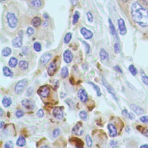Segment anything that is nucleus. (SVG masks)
Masks as SVG:
<instances>
[{"label":"nucleus","mask_w":148,"mask_h":148,"mask_svg":"<svg viewBox=\"0 0 148 148\" xmlns=\"http://www.w3.org/2000/svg\"><path fill=\"white\" fill-rule=\"evenodd\" d=\"M131 15L135 23L142 27H148V9L139 2H134L131 5Z\"/></svg>","instance_id":"1"},{"label":"nucleus","mask_w":148,"mask_h":148,"mask_svg":"<svg viewBox=\"0 0 148 148\" xmlns=\"http://www.w3.org/2000/svg\"><path fill=\"white\" fill-rule=\"evenodd\" d=\"M6 20L9 27L11 28H14L17 27L18 20L15 14L12 12H8L6 14Z\"/></svg>","instance_id":"2"},{"label":"nucleus","mask_w":148,"mask_h":148,"mask_svg":"<svg viewBox=\"0 0 148 148\" xmlns=\"http://www.w3.org/2000/svg\"><path fill=\"white\" fill-rule=\"evenodd\" d=\"M28 84V80L26 79L20 80L15 86V91L17 94H21Z\"/></svg>","instance_id":"3"},{"label":"nucleus","mask_w":148,"mask_h":148,"mask_svg":"<svg viewBox=\"0 0 148 148\" xmlns=\"http://www.w3.org/2000/svg\"><path fill=\"white\" fill-rule=\"evenodd\" d=\"M37 92L40 97L46 98L49 95L50 90L47 86H42L39 88Z\"/></svg>","instance_id":"4"},{"label":"nucleus","mask_w":148,"mask_h":148,"mask_svg":"<svg viewBox=\"0 0 148 148\" xmlns=\"http://www.w3.org/2000/svg\"><path fill=\"white\" fill-rule=\"evenodd\" d=\"M84 132L83 130V125L82 124L79 122L77 123L72 128V133L76 135H79V136H81L83 133Z\"/></svg>","instance_id":"5"},{"label":"nucleus","mask_w":148,"mask_h":148,"mask_svg":"<svg viewBox=\"0 0 148 148\" xmlns=\"http://www.w3.org/2000/svg\"><path fill=\"white\" fill-rule=\"evenodd\" d=\"M117 23H118V27H119L120 34L122 35H125L127 32V28H126L124 20L123 18H120L118 20Z\"/></svg>","instance_id":"6"},{"label":"nucleus","mask_w":148,"mask_h":148,"mask_svg":"<svg viewBox=\"0 0 148 148\" xmlns=\"http://www.w3.org/2000/svg\"><path fill=\"white\" fill-rule=\"evenodd\" d=\"M53 114L54 117L59 120L62 119L64 117V112L61 107H56L53 111Z\"/></svg>","instance_id":"7"},{"label":"nucleus","mask_w":148,"mask_h":148,"mask_svg":"<svg viewBox=\"0 0 148 148\" xmlns=\"http://www.w3.org/2000/svg\"><path fill=\"white\" fill-rule=\"evenodd\" d=\"M77 97L83 102H86L88 100V95L84 89L80 88L79 90L77 92Z\"/></svg>","instance_id":"8"},{"label":"nucleus","mask_w":148,"mask_h":148,"mask_svg":"<svg viewBox=\"0 0 148 148\" xmlns=\"http://www.w3.org/2000/svg\"><path fill=\"white\" fill-rule=\"evenodd\" d=\"M12 45L13 47H16V48H18V47H21L23 45V38H22V35H18V36H17L16 38H15L12 42Z\"/></svg>","instance_id":"9"},{"label":"nucleus","mask_w":148,"mask_h":148,"mask_svg":"<svg viewBox=\"0 0 148 148\" xmlns=\"http://www.w3.org/2000/svg\"><path fill=\"white\" fill-rule=\"evenodd\" d=\"M21 104L23 105V106H24L26 109L28 110H33L34 109V103L32 101L28 99H24L21 101Z\"/></svg>","instance_id":"10"},{"label":"nucleus","mask_w":148,"mask_h":148,"mask_svg":"<svg viewBox=\"0 0 148 148\" xmlns=\"http://www.w3.org/2000/svg\"><path fill=\"white\" fill-rule=\"evenodd\" d=\"M64 60L66 63H70L73 59V54L69 50H66L63 54Z\"/></svg>","instance_id":"11"},{"label":"nucleus","mask_w":148,"mask_h":148,"mask_svg":"<svg viewBox=\"0 0 148 148\" xmlns=\"http://www.w3.org/2000/svg\"><path fill=\"white\" fill-rule=\"evenodd\" d=\"M102 83H103V86L106 88L110 94H112V95L113 96V97L114 98V99H116V100H117V97H116V94H115V91H114V89L112 88V87H111V86L107 83V82H106L104 79H102Z\"/></svg>","instance_id":"12"},{"label":"nucleus","mask_w":148,"mask_h":148,"mask_svg":"<svg viewBox=\"0 0 148 148\" xmlns=\"http://www.w3.org/2000/svg\"><path fill=\"white\" fill-rule=\"evenodd\" d=\"M80 32L86 39H90L93 36L92 32L90 30L86 29L85 27H83L80 29Z\"/></svg>","instance_id":"13"},{"label":"nucleus","mask_w":148,"mask_h":148,"mask_svg":"<svg viewBox=\"0 0 148 148\" xmlns=\"http://www.w3.org/2000/svg\"><path fill=\"white\" fill-rule=\"evenodd\" d=\"M56 70H57L56 64L54 62H52L47 68V74L49 76H53L56 72Z\"/></svg>","instance_id":"14"},{"label":"nucleus","mask_w":148,"mask_h":148,"mask_svg":"<svg viewBox=\"0 0 148 148\" xmlns=\"http://www.w3.org/2000/svg\"><path fill=\"white\" fill-rule=\"evenodd\" d=\"M107 128L109 130V135L110 137H115L117 135V130L113 124H109L107 126Z\"/></svg>","instance_id":"15"},{"label":"nucleus","mask_w":148,"mask_h":148,"mask_svg":"<svg viewBox=\"0 0 148 148\" xmlns=\"http://www.w3.org/2000/svg\"><path fill=\"white\" fill-rule=\"evenodd\" d=\"M130 108L137 115H140L144 113V110L142 108H140L135 104H131Z\"/></svg>","instance_id":"16"},{"label":"nucleus","mask_w":148,"mask_h":148,"mask_svg":"<svg viewBox=\"0 0 148 148\" xmlns=\"http://www.w3.org/2000/svg\"><path fill=\"white\" fill-rule=\"evenodd\" d=\"M51 58V54L49 53H46L43 54L40 57V62L43 65H45L50 61Z\"/></svg>","instance_id":"17"},{"label":"nucleus","mask_w":148,"mask_h":148,"mask_svg":"<svg viewBox=\"0 0 148 148\" xmlns=\"http://www.w3.org/2000/svg\"><path fill=\"white\" fill-rule=\"evenodd\" d=\"M69 141L71 142H73L75 143V146L76 147L80 148V147H83V142H82V140H80L79 138H72L71 139H69Z\"/></svg>","instance_id":"18"},{"label":"nucleus","mask_w":148,"mask_h":148,"mask_svg":"<svg viewBox=\"0 0 148 148\" xmlns=\"http://www.w3.org/2000/svg\"><path fill=\"white\" fill-rule=\"evenodd\" d=\"M26 143L25 139L23 136H20L16 141V145L19 147H23Z\"/></svg>","instance_id":"19"},{"label":"nucleus","mask_w":148,"mask_h":148,"mask_svg":"<svg viewBox=\"0 0 148 148\" xmlns=\"http://www.w3.org/2000/svg\"><path fill=\"white\" fill-rule=\"evenodd\" d=\"M99 57L102 60H108L109 58L108 53L103 49H101V51L99 52Z\"/></svg>","instance_id":"20"},{"label":"nucleus","mask_w":148,"mask_h":148,"mask_svg":"<svg viewBox=\"0 0 148 148\" xmlns=\"http://www.w3.org/2000/svg\"><path fill=\"white\" fill-rule=\"evenodd\" d=\"M31 24L34 27H37L40 25L41 20L39 17H34L31 21Z\"/></svg>","instance_id":"21"},{"label":"nucleus","mask_w":148,"mask_h":148,"mask_svg":"<svg viewBox=\"0 0 148 148\" xmlns=\"http://www.w3.org/2000/svg\"><path fill=\"white\" fill-rule=\"evenodd\" d=\"M3 75L7 77H12L13 75V73L12 72V71L7 66L3 67Z\"/></svg>","instance_id":"22"},{"label":"nucleus","mask_w":148,"mask_h":148,"mask_svg":"<svg viewBox=\"0 0 148 148\" xmlns=\"http://www.w3.org/2000/svg\"><path fill=\"white\" fill-rule=\"evenodd\" d=\"M2 105H3L5 107L7 108V107L11 105V103H12V100H11V99H10V98L5 97L3 98V99H2Z\"/></svg>","instance_id":"23"},{"label":"nucleus","mask_w":148,"mask_h":148,"mask_svg":"<svg viewBox=\"0 0 148 148\" xmlns=\"http://www.w3.org/2000/svg\"><path fill=\"white\" fill-rule=\"evenodd\" d=\"M17 63L18 61L17 58H16L15 57H11L8 62L9 66L12 68H14L17 65Z\"/></svg>","instance_id":"24"},{"label":"nucleus","mask_w":148,"mask_h":148,"mask_svg":"<svg viewBox=\"0 0 148 148\" xmlns=\"http://www.w3.org/2000/svg\"><path fill=\"white\" fill-rule=\"evenodd\" d=\"M109 21V28H110V33L113 35H116V30L115 29V27L112 23V21L111 20L110 18H109L108 20Z\"/></svg>","instance_id":"25"},{"label":"nucleus","mask_w":148,"mask_h":148,"mask_svg":"<svg viewBox=\"0 0 148 148\" xmlns=\"http://www.w3.org/2000/svg\"><path fill=\"white\" fill-rule=\"evenodd\" d=\"M69 72H68V69L66 66H64L62 68L61 71V75L62 77L66 78L68 76Z\"/></svg>","instance_id":"26"},{"label":"nucleus","mask_w":148,"mask_h":148,"mask_svg":"<svg viewBox=\"0 0 148 148\" xmlns=\"http://www.w3.org/2000/svg\"><path fill=\"white\" fill-rule=\"evenodd\" d=\"M18 65H19V67L22 69H24V70H25L27 69H28V64L27 61H23V60H21L19 62V64H18Z\"/></svg>","instance_id":"27"},{"label":"nucleus","mask_w":148,"mask_h":148,"mask_svg":"<svg viewBox=\"0 0 148 148\" xmlns=\"http://www.w3.org/2000/svg\"><path fill=\"white\" fill-rule=\"evenodd\" d=\"M12 51H11V49L8 47H5L2 51V55L4 57H7L10 54Z\"/></svg>","instance_id":"28"},{"label":"nucleus","mask_w":148,"mask_h":148,"mask_svg":"<svg viewBox=\"0 0 148 148\" xmlns=\"http://www.w3.org/2000/svg\"><path fill=\"white\" fill-rule=\"evenodd\" d=\"M88 83L90 84H91V85L92 86L94 89V90L96 91V92H97V95H98V97H100V96L101 95V91H100V88H99V87L98 86L95 85V84L94 83H92V82H88Z\"/></svg>","instance_id":"29"},{"label":"nucleus","mask_w":148,"mask_h":148,"mask_svg":"<svg viewBox=\"0 0 148 148\" xmlns=\"http://www.w3.org/2000/svg\"><path fill=\"white\" fill-rule=\"evenodd\" d=\"M71 38H72V34L70 33V32H68L65 34V36H64V43H69V42L71 41Z\"/></svg>","instance_id":"30"},{"label":"nucleus","mask_w":148,"mask_h":148,"mask_svg":"<svg viewBox=\"0 0 148 148\" xmlns=\"http://www.w3.org/2000/svg\"><path fill=\"white\" fill-rule=\"evenodd\" d=\"M128 69H129L130 73H131L133 76H135V75L137 74V73H138V71H137L136 68L134 66V65H132V64H131V65H130L129 66Z\"/></svg>","instance_id":"31"},{"label":"nucleus","mask_w":148,"mask_h":148,"mask_svg":"<svg viewBox=\"0 0 148 148\" xmlns=\"http://www.w3.org/2000/svg\"><path fill=\"white\" fill-rule=\"evenodd\" d=\"M79 17H80V14H79V13L77 11H76L75 12V14H73V20H72V24L74 25L76 23H77L79 19Z\"/></svg>","instance_id":"32"},{"label":"nucleus","mask_w":148,"mask_h":148,"mask_svg":"<svg viewBox=\"0 0 148 148\" xmlns=\"http://www.w3.org/2000/svg\"><path fill=\"white\" fill-rule=\"evenodd\" d=\"M31 3L35 8H39L42 6L41 0H32Z\"/></svg>","instance_id":"33"},{"label":"nucleus","mask_w":148,"mask_h":148,"mask_svg":"<svg viewBox=\"0 0 148 148\" xmlns=\"http://www.w3.org/2000/svg\"><path fill=\"white\" fill-rule=\"evenodd\" d=\"M86 142L87 146L91 147L92 146V140L91 137L90 136V135H87L86 136Z\"/></svg>","instance_id":"34"},{"label":"nucleus","mask_w":148,"mask_h":148,"mask_svg":"<svg viewBox=\"0 0 148 148\" xmlns=\"http://www.w3.org/2000/svg\"><path fill=\"white\" fill-rule=\"evenodd\" d=\"M79 117H80L81 119L84 120L87 119V113L86 111L84 110H82L79 113Z\"/></svg>","instance_id":"35"},{"label":"nucleus","mask_w":148,"mask_h":148,"mask_svg":"<svg viewBox=\"0 0 148 148\" xmlns=\"http://www.w3.org/2000/svg\"><path fill=\"white\" fill-rule=\"evenodd\" d=\"M34 49L36 51L39 52L41 50V45L39 42H35L34 44Z\"/></svg>","instance_id":"36"},{"label":"nucleus","mask_w":148,"mask_h":148,"mask_svg":"<svg viewBox=\"0 0 148 148\" xmlns=\"http://www.w3.org/2000/svg\"><path fill=\"white\" fill-rule=\"evenodd\" d=\"M114 50L116 53H119L120 51V45L119 43L117 42L114 45Z\"/></svg>","instance_id":"37"},{"label":"nucleus","mask_w":148,"mask_h":148,"mask_svg":"<svg viewBox=\"0 0 148 148\" xmlns=\"http://www.w3.org/2000/svg\"><path fill=\"white\" fill-rule=\"evenodd\" d=\"M60 133H61L60 130L59 128H56L53 132V136L54 138H56L60 135Z\"/></svg>","instance_id":"38"},{"label":"nucleus","mask_w":148,"mask_h":148,"mask_svg":"<svg viewBox=\"0 0 148 148\" xmlns=\"http://www.w3.org/2000/svg\"><path fill=\"white\" fill-rule=\"evenodd\" d=\"M86 16L87 17V20L89 22L91 23L93 21V16L92 14V13L90 12H88L86 13Z\"/></svg>","instance_id":"39"},{"label":"nucleus","mask_w":148,"mask_h":148,"mask_svg":"<svg viewBox=\"0 0 148 148\" xmlns=\"http://www.w3.org/2000/svg\"><path fill=\"white\" fill-rule=\"evenodd\" d=\"M4 147L5 148H13V143L11 140L8 141L4 145Z\"/></svg>","instance_id":"40"},{"label":"nucleus","mask_w":148,"mask_h":148,"mask_svg":"<svg viewBox=\"0 0 148 148\" xmlns=\"http://www.w3.org/2000/svg\"><path fill=\"white\" fill-rule=\"evenodd\" d=\"M24 113L23 111L21 110H18L16 112V116L18 118H20V117H23L24 116Z\"/></svg>","instance_id":"41"},{"label":"nucleus","mask_w":148,"mask_h":148,"mask_svg":"<svg viewBox=\"0 0 148 148\" xmlns=\"http://www.w3.org/2000/svg\"><path fill=\"white\" fill-rule=\"evenodd\" d=\"M140 121L143 123H148V116H142L139 118Z\"/></svg>","instance_id":"42"},{"label":"nucleus","mask_w":148,"mask_h":148,"mask_svg":"<svg viewBox=\"0 0 148 148\" xmlns=\"http://www.w3.org/2000/svg\"><path fill=\"white\" fill-rule=\"evenodd\" d=\"M142 80L144 84L148 86V77L146 75L142 76Z\"/></svg>","instance_id":"43"},{"label":"nucleus","mask_w":148,"mask_h":148,"mask_svg":"<svg viewBox=\"0 0 148 148\" xmlns=\"http://www.w3.org/2000/svg\"><path fill=\"white\" fill-rule=\"evenodd\" d=\"M34 29L33 28H32V27H28V29L27 30V35L30 36V35H32L34 34Z\"/></svg>","instance_id":"44"},{"label":"nucleus","mask_w":148,"mask_h":148,"mask_svg":"<svg viewBox=\"0 0 148 148\" xmlns=\"http://www.w3.org/2000/svg\"><path fill=\"white\" fill-rule=\"evenodd\" d=\"M43 115H44V112H43V110H42V109H39L36 113V116L39 117H42L43 116Z\"/></svg>","instance_id":"45"},{"label":"nucleus","mask_w":148,"mask_h":148,"mask_svg":"<svg viewBox=\"0 0 148 148\" xmlns=\"http://www.w3.org/2000/svg\"><path fill=\"white\" fill-rule=\"evenodd\" d=\"M83 43L85 45V47H86V51L87 53H89L90 52V46L88 43H87L86 42H85L84 41H83Z\"/></svg>","instance_id":"46"},{"label":"nucleus","mask_w":148,"mask_h":148,"mask_svg":"<svg viewBox=\"0 0 148 148\" xmlns=\"http://www.w3.org/2000/svg\"><path fill=\"white\" fill-rule=\"evenodd\" d=\"M33 92V88L32 87H29L28 89H27V95H28L29 96L30 95L32 94Z\"/></svg>","instance_id":"47"},{"label":"nucleus","mask_w":148,"mask_h":148,"mask_svg":"<svg viewBox=\"0 0 148 148\" xmlns=\"http://www.w3.org/2000/svg\"><path fill=\"white\" fill-rule=\"evenodd\" d=\"M142 133L146 136L148 137V128H144L142 131Z\"/></svg>","instance_id":"48"},{"label":"nucleus","mask_w":148,"mask_h":148,"mask_svg":"<svg viewBox=\"0 0 148 148\" xmlns=\"http://www.w3.org/2000/svg\"><path fill=\"white\" fill-rule=\"evenodd\" d=\"M128 117L130 119H131V120H134L135 119V115L132 113H129V114H128Z\"/></svg>","instance_id":"49"},{"label":"nucleus","mask_w":148,"mask_h":148,"mask_svg":"<svg viewBox=\"0 0 148 148\" xmlns=\"http://www.w3.org/2000/svg\"><path fill=\"white\" fill-rule=\"evenodd\" d=\"M122 113L123 116L128 117V116L129 113L128 112V111H127L126 109H124V110L122 111V113Z\"/></svg>","instance_id":"50"},{"label":"nucleus","mask_w":148,"mask_h":148,"mask_svg":"<svg viewBox=\"0 0 148 148\" xmlns=\"http://www.w3.org/2000/svg\"><path fill=\"white\" fill-rule=\"evenodd\" d=\"M117 142L115 140H112L110 142V146L113 147H116L117 146Z\"/></svg>","instance_id":"51"},{"label":"nucleus","mask_w":148,"mask_h":148,"mask_svg":"<svg viewBox=\"0 0 148 148\" xmlns=\"http://www.w3.org/2000/svg\"><path fill=\"white\" fill-rule=\"evenodd\" d=\"M114 69H115V70H116V71H117V72H119V73H121L123 72L121 69L120 67L119 66H118V65H116V66H114Z\"/></svg>","instance_id":"52"},{"label":"nucleus","mask_w":148,"mask_h":148,"mask_svg":"<svg viewBox=\"0 0 148 148\" xmlns=\"http://www.w3.org/2000/svg\"><path fill=\"white\" fill-rule=\"evenodd\" d=\"M71 2L73 6H75V5H76V4L77 3L78 0H71Z\"/></svg>","instance_id":"53"},{"label":"nucleus","mask_w":148,"mask_h":148,"mask_svg":"<svg viewBox=\"0 0 148 148\" xmlns=\"http://www.w3.org/2000/svg\"><path fill=\"white\" fill-rule=\"evenodd\" d=\"M140 148H148V145H143L140 146Z\"/></svg>","instance_id":"54"},{"label":"nucleus","mask_w":148,"mask_h":148,"mask_svg":"<svg viewBox=\"0 0 148 148\" xmlns=\"http://www.w3.org/2000/svg\"><path fill=\"white\" fill-rule=\"evenodd\" d=\"M43 17H44V18H45V19H47V18H49V16H48V14H47V13H45V14H43Z\"/></svg>","instance_id":"55"},{"label":"nucleus","mask_w":148,"mask_h":148,"mask_svg":"<svg viewBox=\"0 0 148 148\" xmlns=\"http://www.w3.org/2000/svg\"><path fill=\"white\" fill-rule=\"evenodd\" d=\"M5 124V123H4V122H3V121H1V123H0V128H2V127H3V125Z\"/></svg>","instance_id":"56"},{"label":"nucleus","mask_w":148,"mask_h":148,"mask_svg":"<svg viewBox=\"0 0 148 148\" xmlns=\"http://www.w3.org/2000/svg\"><path fill=\"white\" fill-rule=\"evenodd\" d=\"M0 112H1V114H0V116L2 117V114H3V110L2 109V108L0 109Z\"/></svg>","instance_id":"57"},{"label":"nucleus","mask_w":148,"mask_h":148,"mask_svg":"<svg viewBox=\"0 0 148 148\" xmlns=\"http://www.w3.org/2000/svg\"><path fill=\"white\" fill-rule=\"evenodd\" d=\"M41 147H49L47 146H42Z\"/></svg>","instance_id":"58"},{"label":"nucleus","mask_w":148,"mask_h":148,"mask_svg":"<svg viewBox=\"0 0 148 148\" xmlns=\"http://www.w3.org/2000/svg\"><path fill=\"white\" fill-rule=\"evenodd\" d=\"M1 1H5V0H1Z\"/></svg>","instance_id":"59"}]
</instances>
